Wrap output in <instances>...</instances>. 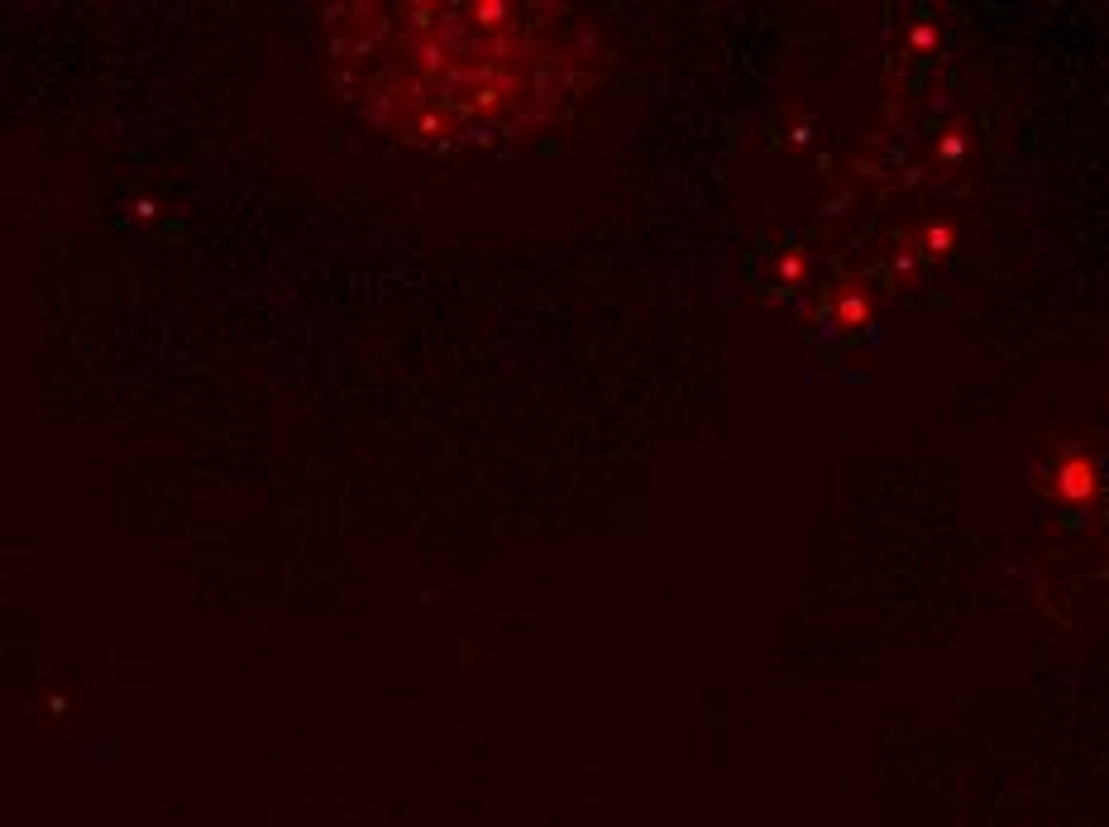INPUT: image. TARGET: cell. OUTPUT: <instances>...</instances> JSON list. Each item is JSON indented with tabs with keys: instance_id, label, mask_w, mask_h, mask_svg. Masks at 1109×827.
<instances>
[{
	"instance_id": "cell-1",
	"label": "cell",
	"mask_w": 1109,
	"mask_h": 827,
	"mask_svg": "<svg viewBox=\"0 0 1109 827\" xmlns=\"http://www.w3.org/2000/svg\"><path fill=\"white\" fill-rule=\"evenodd\" d=\"M326 39L349 101L416 144L536 125L588 67L584 29L536 5H349Z\"/></svg>"
}]
</instances>
